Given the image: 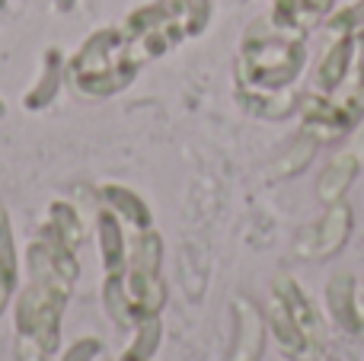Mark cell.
<instances>
[{
  "mask_svg": "<svg viewBox=\"0 0 364 361\" xmlns=\"http://www.w3.org/2000/svg\"><path fill=\"white\" fill-rule=\"evenodd\" d=\"M29 285L16 301V352L19 361H48L61 343V313L80 275L77 253L38 234L26 253Z\"/></svg>",
  "mask_w": 364,
  "mask_h": 361,
  "instance_id": "1",
  "label": "cell"
},
{
  "mask_svg": "<svg viewBox=\"0 0 364 361\" xmlns=\"http://www.w3.org/2000/svg\"><path fill=\"white\" fill-rule=\"evenodd\" d=\"M304 61H307L304 32L282 29L272 19H259L243 36L240 48V90L282 93L301 77Z\"/></svg>",
  "mask_w": 364,
  "mask_h": 361,
  "instance_id": "2",
  "label": "cell"
},
{
  "mask_svg": "<svg viewBox=\"0 0 364 361\" xmlns=\"http://www.w3.org/2000/svg\"><path fill=\"white\" fill-rule=\"evenodd\" d=\"M144 58L134 51L122 26L100 29L80 45L74 58L68 61L64 74L70 80V90L83 99H106L125 90L134 80Z\"/></svg>",
  "mask_w": 364,
  "mask_h": 361,
  "instance_id": "3",
  "label": "cell"
},
{
  "mask_svg": "<svg viewBox=\"0 0 364 361\" xmlns=\"http://www.w3.org/2000/svg\"><path fill=\"white\" fill-rule=\"evenodd\" d=\"M160 262H164V240L157 230H138L132 243H128V266H125V288L132 298L134 313L147 317V313H160L166 304V285L160 275Z\"/></svg>",
  "mask_w": 364,
  "mask_h": 361,
  "instance_id": "4",
  "label": "cell"
},
{
  "mask_svg": "<svg viewBox=\"0 0 364 361\" xmlns=\"http://www.w3.org/2000/svg\"><path fill=\"white\" fill-rule=\"evenodd\" d=\"M348 237H352V208L346 202H333L326 215L316 217L294 237V256L297 259H329L346 247Z\"/></svg>",
  "mask_w": 364,
  "mask_h": 361,
  "instance_id": "5",
  "label": "cell"
},
{
  "mask_svg": "<svg viewBox=\"0 0 364 361\" xmlns=\"http://www.w3.org/2000/svg\"><path fill=\"white\" fill-rule=\"evenodd\" d=\"M272 291H275L278 298H282V304L288 307L291 320H294L297 330L304 333V339L310 343V349H314L320 358H329V352H326V326H323V317L316 313L314 301L304 294V288L297 285L291 275H278L275 285H272Z\"/></svg>",
  "mask_w": 364,
  "mask_h": 361,
  "instance_id": "6",
  "label": "cell"
},
{
  "mask_svg": "<svg viewBox=\"0 0 364 361\" xmlns=\"http://www.w3.org/2000/svg\"><path fill=\"white\" fill-rule=\"evenodd\" d=\"M233 317H237V333H233V345L227 361H259L265 349V313L259 311L252 301L237 298L233 301Z\"/></svg>",
  "mask_w": 364,
  "mask_h": 361,
  "instance_id": "7",
  "label": "cell"
},
{
  "mask_svg": "<svg viewBox=\"0 0 364 361\" xmlns=\"http://www.w3.org/2000/svg\"><path fill=\"white\" fill-rule=\"evenodd\" d=\"M361 166H364V157L355 151L352 144H348L346 151H339L326 163V170L320 173V179H316V198H320L323 205L342 202V195L348 192V185L358 179Z\"/></svg>",
  "mask_w": 364,
  "mask_h": 361,
  "instance_id": "8",
  "label": "cell"
},
{
  "mask_svg": "<svg viewBox=\"0 0 364 361\" xmlns=\"http://www.w3.org/2000/svg\"><path fill=\"white\" fill-rule=\"evenodd\" d=\"M326 304H329V313H333L336 326L352 336L364 333V301H358L355 294V279L348 272L336 275L326 288Z\"/></svg>",
  "mask_w": 364,
  "mask_h": 361,
  "instance_id": "9",
  "label": "cell"
},
{
  "mask_svg": "<svg viewBox=\"0 0 364 361\" xmlns=\"http://www.w3.org/2000/svg\"><path fill=\"white\" fill-rule=\"evenodd\" d=\"M96 237H100V259L106 275H125L128 266L125 227H122V217L106 205L96 211Z\"/></svg>",
  "mask_w": 364,
  "mask_h": 361,
  "instance_id": "10",
  "label": "cell"
},
{
  "mask_svg": "<svg viewBox=\"0 0 364 361\" xmlns=\"http://www.w3.org/2000/svg\"><path fill=\"white\" fill-rule=\"evenodd\" d=\"M352 58H355V36H336V42L326 48L320 68H316V90L326 96L342 90L348 68H352Z\"/></svg>",
  "mask_w": 364,
  "mask_h": 361,
  "instance_id": "11",
  "label": "cell"
},
{
  "mask_svg": "<svg viewBox=\"0 0 364 361\" xmlns=\"http://www.w3.org/2000/svg\"><path fill=\"white\" fill-rule=\"evenodd\" d=\"M100 198L106 208H112L115 215L122 217L125 224H132L134 230H151L154 224V211L138 192L125 189V185H115V183H106L100 185Z\"/></svg>",
  "mask_w": 364,
  "mask_h": 361,
  "instance_id": "12",
  "label": "cell"
},
{
  "mask_svg": "<svg viewBox=\"0 0 364 361\" xmlns=\"http://www.w3.org/2000/svg\"><path fill=\"white\" fill-rule=\"evenodd\" d=\"M336 6V0H275L272 4V23L282 29H297L304 32L307 26H314L316 19H323Z\"/></svg>",
  "mask_w": 364,
  "mask_h": 361,
  "instance_id": "13",
  "label": "cell"
},
{
  "mask_svg": "<svg viewBox=\"0 0 364 361\" xmlns=\"http://www.w3.org/2000/svg\"><path fill=\"white\" fill-rule=\"evenodd\" d=\"M61 77H64V58L58 48H48L42 58V70H38V80L29 87V93L23 96V106L29 112H38V109L51 106L58 96V87H61Z\"/></svg>",
  "mask_w": 364,
  "mask_h": 361,
  "instance_id": "14",
  "label": "cell"
},
{
  "mask_svg": "<svg viewBox=\"0 0 364 361\" xmlns=\"http://www.w3.org/2000/svg\"><path fill=\"white\" fill-rule=\"evenodd\" d=\"M42 234H48L51 240L64 243L68 249H74V253H77V249H80V243H83V221H80V215L74 211V205L51 202L48 205V221H45Z\"/></svg>",
  "mask_w": 364,
  "mask_h": 361,
  "instance_id": "15",
  "label": "cell"
},
{
  "mask_svg": "<svg viewBox=\"0 0 364 361\" xmlns=\"http://www.w3.org/2000/svg\"><path fill=\"white\" fill-rule=\"evenodd\" d=\"M19 281V259H16V243H13V227L6 217L4 205H0V313L6 311L13 291Z\"/></svg>",
  "mask_w": 364,
  "mask_h": 361,
  "instance_id": "16",
  "label": "cell"
},
{
  "mask_svg": "<svg viewBox=\"0 0 364 361\" xmlns=\"http://www.w3.org/2000/svg\"><path fill=\"white\" fill-rule=\"evenodd\" d=\"M316 147H320V141L314 138V134H307V131H301L294 138V144L288 147L284 153H278V160L272 163V176L275 179H288V176H297V173L304 170V166L314 160V153H316Z\"/></svg>",
  "mask_w": 364,
  "mask_h": 361,
  "instance_id": "17",
  "label": "cell"
},
{
  "mask_svg": "<svg viewBox=\"0 0 364 361\" xmlns=\"http://www.w3.org/2000/svg\"><path fill=\"white\" fill-rule=\"evenodd\" d=\"M102 304H106L109 317L125 330V326L138 323V313L132 307V298H128V288H125V275H106V285H102Z\"/></svg>",
  "mask_w": 364,
  "mask_h": 361,
  "instance_id": "18",
  "label": "cell"
},
{
  "mask_svg": "<svg viewBox=\"0 0 364 361\" xmlns=\"http://www.w3.org/2000/svg\"><path fill=\"white\" fill-rule=\"evenodd\" d=\"M160 345V320L157 313H147L134 323V343L125 349L122 361H151Z\"/></svg>",
  "mask_w": 364,
  "mask_h": 361,
  "instance_id": "19",
  "label": "cell"
},
{
  "mask_svg": "<svg viewBox=\"0 0 364 361\" xmlns=\"http://www.w3.org/2000/svg\"><path fill=\"white\" fill-rule=\"evenodd\" d=\"M176 6V16L186 29V36H198L205 32L208 19H211V0H170Z\"/></svg>",
  "mask_w": 364,
  "mask_h": 361,
  "instance_id": "20",
  "label": "cell"
},
{
  "mask_svg": "<svg viewBox=\"0 0 364 361\" xmlns=\"http://www.w3.org/2000/svg\"><path fill=\"white\" fill-rule=\"evenodd\" d=\"M358 29H364V0H355L352 6L339 10L329 19V32L333 36H355Z\"/></svg>",
  "mask_w": 364,
  "mask_h": 361,
  "instance_id": "21",
  "label": "cell"
},
{
  "mask_svg": "<svg viewBox=\"0 0 364 361\" xmlns=\"http://www.w3.org/2000/svg\"><path fill=\"white\" fill-rule=\"evenodd\" d=\"M100 355H102V343H100V339L83 336V339H77V343L70 345L68 355H64L61 361H96Z\"/></svg>",
  "mask_w": 364,
  "mask_h": 361,
  "instance_id": "22",
  "label": "cell"
},
{
  "mask_svg": "<svg viewBox=\"0 0 364 361\" xmlns=\"http://www.w3.org/2000/svg\"><path fill=\"white\" fill-rule=\"evenodd\" d=\"M355 55H358V87H364V29L355 32Z\"/></svg>",
  "mask_w": 364,
  "mask_h": 361,
  "instance_id": "23",
  "label": "cell"
},
{
  "mask_svg": "<svg viewBox=\"0 0 364 361\" xmlns=\"http://www.w3.org/2000/svg\"><path fill=\"white\" fill-rule=\"evenodd\" d=\"M352 147L364 157V119L358 122V131H355V138H352Z\"/></svg>",
  "mask_w": 364,
  "mask_h": 361,
  "instance_id": "24",
  "label": "cell"
},
{
  "mask_svg": "<svg viewBox=\"0 0 364 361\" xmlns=\"http://www.w3.org/2000/svg\"><path fill=\"white\" fill-rule=\"evenodd\" d=\"M51 4H55V10H58V13H70V10H74L77 0H51Z\"/></svg>",
  "mask_w": 364,
  "mask_h": 361,
  "instance_id": "25",
  "label": "cell"
},
{
  "mask_svg": "<svg viewBox=\"0 0 364 361\" xmlns=\"http://www.w3.org/2000/svg\"><path fill=\"white\" fill-rule=\"evenodd\" d=\"M4 115H6V106H4V99H0V119H4Z\"/></svg>",
  "mask_w": 364,
  "mask_h": 361,
  "instance_id": "26",
  "label": "cell"
}]
</instances>
